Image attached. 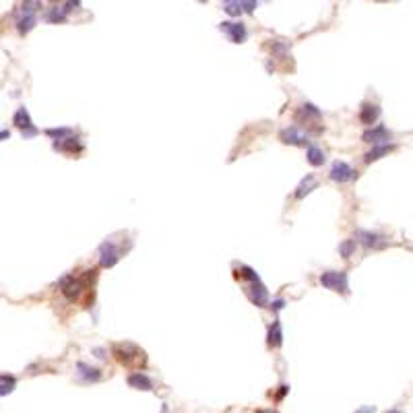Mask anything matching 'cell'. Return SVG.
Instances as JSON below:
<instances>
[{"label": "cell", "mask_w": 413, "mask_h": 413, "mask_svg": "<svg viewBox=\"0 0 413 413\" xmlns=\"http://www.w3.org/2000/svg\"><path fill=\"white\" fill-rule=\"evenodd\" d=\"M281 339H283V335H281V324H279V320H275L273 327H271V331H269V343L279 347L281 345Z\"/></svg>", "instance_id": "cell-21"}, {"label": "cell", "mask_w": 413, "mask_h": 413, "mask_svg": "<svg viewBox=\"0 0 413 413\" xmlns=\"http://www.w3.org/2000/svg\"><path fill=\"white\" fill-rule=\"evenodd\" d=\"M318 118H320V110L312 103H304L295 112V122H304V124H308L310 120H318Z\"/></svg>", "instance_id": "cell-12"}, {"label": "cell", "mask_w": 413, "mask_h": 413, "mask_svg": "<svg viewBox=\"0 0 413 413\" xmlns=\"http://www.w3.org/2000/svg\"><path fill=\"white\" fill-rule=\"evenodd\" d=\"M355 176H357L355 170L351 168V165H347L345 161H335L331 168V180H335V182H349V180H354Z\"/></svg>", "instance_id": "cell-7"}, {"label": "cell", "mask_w": 413, "mask_h": 413, "mask_svg": "<svg viewBox=\"0 0 413 413\" xmlns=\"http://www.w3.org/2000/svg\"><path fill=\"white\" fill-rule=\"evenodd\" d=\"M279 137H281V140H283V143H287V145H306V143H308V138H310V135L304 133V130H300V126L283 128Z\"/></svg>", "instance_id": "cell-5"}, {"label": "cell", "mask_w": 413, "mask_h": 413, "mask_svg": "<svg viewBox=\"0 0 413 413\" xmlns=\"http://www.w3.org/2000/svg\"><path fill=\"white\" fill-rule=\"evenodd\" d=\"M320 283L327 289H333V292L347 294V273L345 271H327V273L320 275Z\"/></svg>", "instance_id": "cell-3"}, {"label": "cell", "mask_w": 413, "mask_h": 413, "mask_svg": "<svg viewBox=\"0 0 413 413\" xmlns=\"http://www.w3.org/2000/svg\"><path fill=\"white\" fill-rule=\"evenodd\" d=\"M35 6L38 2H25L21 4V8L17 11V27H19L21 33L29 31L35 23H38V17H35Z\"/></svg>", "instance_id": "cell-4"}, {"label": "cell", "mask_w": 413, "mask_h": 413, "mask_svg": "<svg viewBox=\"0 0 413 413\" xmlns=\"http://www.w3.org/2000/svg\"><path fill=\"white\" fill-rule=\"evenodd\" d=\"M258 413H275L273 409H265V411H258Z\"/></svg>", "instance_id": "cell-28"}, {"label": "cell", "mask_w": 413, "mask_h": 413, "mask_svg": "<svg viewBox=\"0 0 413 413\" xmlns=\"http://www.w3.org/2000/svg\"><path fill=\"white\" fill-rule=\"evenodd\" d=\"M273 308H275V310H281V308H283V302H281V300L273 302Z\"/></svg>", "instance_id": "cell-27"}, {"label": "cell", "mask_w": 413, "mask_h": 413, "mask_svg": "<svg viewBox=\"0 0 413 413\" xmlns=\"http://www.w3.org/2000/svg\"><path fill=\"white\" fill-rule=\"evenodd\" d=\"M316 188V180H314V176H306V178L300 182V186H297V190H295V197L297 198H304L306 195H310V192Z\"/></svg>", "instance_id": "cell-17"}, {"label": "cell", "mask_w": 413, "mask_h": 413, "mask_svg": "<svg viewBox=\"0 0 413 413\" xmlns=\"http://www.w3.org/2000/svg\"><path fill=\"white\" fill-rule=\"evenodd\" d=\"M77 370H79V376L85 378V380H99L101 378V374H99L98 368H91V366H87L83 362L77 366Z\"/></svg>", "instance_id": "cell-18"}, {"label": "cell", "mask_w": 413, "mask_h": 413, "mask_svg": "<svg viewBox=\"0 0 413 413\" xmlns=\"http://www.w3.org/2000/svg\"><path fill=\"white\" fill-rule=\"evenodd\" d=\"M378 116H380V108L376 103H364L362 110H359V120L368 126H372L374 122L378 120Z\"/></svg>", "instance_id": "cell-13"}, {"label": "cell", "mask_w": 413, "mask_h": 413, "mask_svg": "<svg viewBox=\"0 0 413 413\" xmlns=\"http://www.w3.org/2000/svg\"><path fill=\"white\" fill-rule=\"evenodd\" d=\"M355 413H374V407H372V405H366V407H362V409H357Z\"/></svg>", "instance_id": "cell-26"}, {"label": "cell", "mask_w": 413, "mask_h": 413, "mask_svg": "<svg viewBox=\"0 0 413 413\" xmlns=\"http://www.w3.org/2000/svg\"><path fill=\"white\" fill-rule=\"evenodd\" d=\"M223 11L227 15H232V17H238L244 8H242V2L240 0H227V2H223Z\"/></svg>", "instance_id": "cell-22"}, {"label": "cell", "mask_w": 413, "mask_h": 413, "mask_svg": "<svg viewBox=\"0 0 413 413\" xmlns=\"http://www.w3.org/2000/svg\"><path fill=\"white\" fill-rule=\"evenodd\" d=\"M389 151H393V145H378V147H374L372 151H368V153H366V163L380 159V157H382V155H386Z\"/></svg>", "instance_id": "cell-19"}, {"label": "cell", "mask_w": 413, "mask_h": 413, "mask_svg": "<svg viewBox=\"0 0 413 413\" xmlns=\"http://www.w3.org/2000/svg\"><path fill=\"white\" fill-rule=\"evenodd\" d=\"M93 273L95 271H85V275L83 277H66V279H62V294L68 297V300H75V297H79L81 295V292L87 287V283L93 279Z\"/></svg>", "instance_id": "cell-1"}, {"label": "cell", "mask_w": 413, "mask_h": 413, "mask_svg": "<svg viewBox=\"0 0 413 413\" xmlns=\"http://www.w3.org/2000/svg\"><path fill=\"white\" fill-rule=\"evenodd\" d=\"M389 413H399V411H389Z\"/></svg>", "instance_id": "cell-29"}, {"label": "cell", "mask_w": 413, "mask_h": 413, "mask_svg": "<svg viewBox=\"0 0 413 413\" xmlns=\"http://www.w3.org/2000/svg\"><path fill=\"white\" fill-rule=\"evenodd\" d=\"M354 250H355V240H345L343 244L339 246V252H341V256H343V258H349Z\"/></svg>", "instance_id": "cell-25"}, {"label": "cell", "mask_w": 413, "mask_h": 413, "mask_svg": "<svg viewBox=\"0 0 413 413\" xmlns=\"http://www.w3.org/2000/svg\"><path fill=\"white\" fill-rule=\"evenodd\" d=\"M70 133H73L70 128H48V130H46V135L52 137V138H56V140H62V138L68 137Z\"/></svg>", "instance_id": "cell-24"}, {"label": "cell", "mask_w": 413, "mask_h": 413, "mask_svg": "<svg viewBox=\"0 0 413 413\" xmlns=\"http://www.w3.org/2000/svg\"><path fill=\"white\" fill-rule=\"evenodd\" d=\"M355 238L362 242L364 246H368V248H378V246L382 244L380 240V236L378 234H372V232H364V230H359L357 234H355Z\"/></svg>", "instance_id": "cell-16"}, {"label": "cell", "mask_w": 413, "mask_h": 413, "mask_svg": "<svg viewBox=\"0 0 413 413\" xmlns=\"http://www.w3.org/2000/svg\"><path fill=\"white\" fill-rule=\"evenodd\" d=\"M248 297L256 306H267L269 292H267V287L260 283V279H252L250 281V285H248Z\"/></svg>", "instance_id": "cell-8"}, {"label": "cell", "mask_w": 413, "mask_h": 413, "mask_svg": "<svg viewBox=\"0 0 413 413\" xmlns=\"http://www.w3.org/2000/svg\"><path fill=\"white\" fill-rule=\"evenodd\" d=\"M306 157H308V163L314 165V168H318V165L324 163V153H322V149H318V147H310L308 153H306Z\"/></svg>", "instance_id": "cell-20"}, {"label": "cell", "mask_w": 413, "mask_h": 413, "mask_svg": "<svg viewBox=\"0 0 413 413\" xmlns=\"http://www.w3.org/2000/svg\"><path fill=\"white\" fill-rule=\"evenodd\" d=\"M13 389H15V376H8V374L0 376V394H8Z\"/></svg>", "instance_id": "cell-23"}, {"label": "cell", "mask_w": 413, "mask_h": 413, "mask_svg": "<svg viewBox=\"0 0 413 413\" xmlns=\"http://www.w3.org/2000/svg\"><path fill=\"white\" fill-rule=\"evenodd\" d=\"M118 262V248L112 242H103L99 246V265L101 267H114Z\"/></svg>", "instance_id": "cell-9"}, {"label": "cell", "mask_w": 413, "mask_h": 413, "mask_svg": "<svg viewBox=\"0 0 413 413\" xmlns=\"http://www.w3.org/2000/svg\"><path fill=\"white\" fill-rule=\"evenodd\" d=\"M13 122L17 126H19L23 130V137H33L35 135V128L31 126V118H29V112L25 110V108H19L15 112V116H13Z\"/></svg>", "instance_id": "cell-11"}, {"label": "cell", "mask_w": 413, "mask_h": 413, "mask_svg": "<svg viewBox=\"0 0 413 413\" xmlns=\"http://www.w3.org/2000/svg\"><path fill=\"white\" fill-rule=\"evenodd\" d=\"M128 384L138 391H153V380L143 372H135L128 376Z\"/></svg>", "instance_id": "cell-14"}, {"label": "cell", "mask_w": 413, "mask_h": 413, "mask_svg": "<svg viewBox=\"0 0 413 413\" xmlns=\"http://www.w3.org/2000/svg\"><path fill=\"white\" fill-rule=\"evenodd\" d=\"M73 6H79V2H66L62 6H54V8H50V13H48V21L50 23H62L66 19V15L70 13V8Z\"/></svg>", "instance_id": "cell-15"}, {"label": "cell", "mask_w": 413, "mask_h": 413, "mask_svg": "<svg viewBox=\"0 0 413 413\" xmlns=\"http://www.w3.org/2000/svg\"><path fill=\"white\" fill-rule=\"evenodd\" d=\"M391 133L386 130L382 124H378V126H374V128H370V130H366V133L362 135V138L366 140V143H372L374 147H378L380 143H384V145H389V140H391Z\"/></svg>", "instance_id": "cell-6"}, {"label": "cell", "mask_w": 413, "mask_h": 413, "mask_svg": "<svg viewBox=\"0 0 413 413\" xmlns=\"http://www.w3.org/2000/svg\"><path fill=\"white\" fill-rule=\"evenodd\" d=\"M219 29L225 31L227 35H230V39L234 43H242L246 39V27H244V23H232V21H225L219 25Z\"/></svg>", "instance_id": "cell-10"}, {"label": "cell", "mask_w": 413, "mask_h": 413, "mask_svg": "<svg viewBox=\"0 0 413 413\" xmlns=\"http://www.w3.org/2000/svg\"><path fill=\"white\" fill-rule=\"evenodd\" d=\"M114 355H116V359L120 364H124V366H130V364H135V362H143L145 355H143V351H140L137 345L133 343H118V345H114Z\"/></svg>", "instance_id": "cell-2"}]
</instances>
